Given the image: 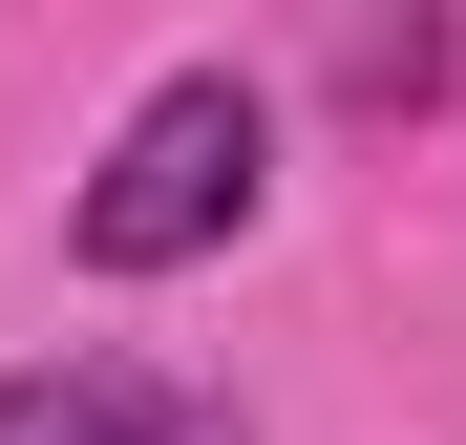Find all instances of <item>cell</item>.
Here are the masks:
<instances>
[{
  "instance_id": "obj_1",
  "label": "cell",
  "mask_w": 466,
  "mask_h": 445,
  "mask_svg": "<svg viewBox=\"0 0 466 445\" xmlns=\"http://www.w3.org/2000/svg\"><path fill=\"white\" fill-rule=\"evenodd\" d=\"M276 212V106L233 86V64H170L127 127H106V170L64 191V255L86 276H191V255H233Z\"/></svg>"
},
{
  "instance_id": "obj_2",
  "label": "cell",
  "mask_w": 466,
  "mask_h": 445,
  "mask_svg": "<svg viewBox=\"0 0 466 445\" xmlns=\"http://www.w3.org/2000/svg\"><path fill=\"white\" fill-rule=\"evenodd\" d=\"M0 445H233L191 382H148V360H22L0 382Z\"/></svg>"
}]
</instances>
